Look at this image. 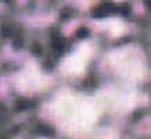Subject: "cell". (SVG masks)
Here are the masks:
<instances>
[{
	"label": "cell",
	"mask_w": 151,
	"mask_h": 139,
	"mask_svg": "<svg viewBox=\"0 0 151 139\" xmlns=\"http://www.w3.org/2000/svg\"><path fill=\"white\" fill-rule=\"evenodd\" d=\"M88 33H90V31H88V28H86V27H80V28H78L77 32H76L77 37L80 38V39L86 38V37L88 35Z\"/></svg>",
	"instance_id": "1"
},
{
	"label": "cell",
	"mask_w": 151,
	"mask_h": 139,
	"mask_svg": "<svg viewBox=\"0 0 151 139\" xmlns=\"http://www.w3.org/2000/svg\"><path fill=\"white\" fill-rule=\"evenodd\" d=\"M117 11H119L123 15H127V14L130 13V7H129V6H126V5H123L120 8H117Z\"/></svg>",
	"instance_id": "2"
}]
</instances>
